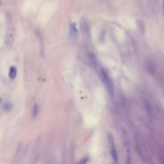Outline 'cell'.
<instances>
[{
  "mask_svg": "<svg viewBox=\"0 0 164 164\" xmlns=\"http://www.w3.org/2000/svg\"><path fill=\"white\" fill-rule=\"evenodd\" d=\"M12 108V105L11 103H7L5 104L4 109L6 111H9Z\"/></svg>",
  "mask_w": 164,
  "mask_h": 164,
  "instance_id": "10",
  "label": "cell"
},
{
  "mask_svg": "<svg viewBox=\"0 0 164 164\" xmlns=\"http://www.w3.org/2000/svg\"><path fill=\"white\" fill-rule=\"evenodd\" d=\"M16 69L13 66L11 67L9 73V76L11 79H14L16 77Z\"/></svg>",
  "mask_w": 164,
  "mask_h": 164,
  "instance_id": "7",
  "label": "cell"
},
{
  "mask_svg": "<svg viewBox=\"0 0 164 164\" xmlns=\"http://www.w3.org/2000/svg\"><path fill=\"white\" fill-rule=\"evenodd\" d=\"M137 25L140 34L142 35L144 34L145 32V25H144V23L142 21L138 20L137 22Z\"/></svg>",
  "mask_w": 164,
  "mask_h": 164,
  "instance_id": "6",
  "label": "cell"
},
{
  "mask_svg": "<svg viewBox=\"0 0 164 164\" xmlns=\"http://www.w3.org/2000/svg\"><path fill=\"white\" fill-rule=\"evenodd\" d=\"M127 163L128 164L130 163V161H131V153L130 150H127Z\"/></svg>",
  "mask_w": 164,
  "mask_h": 164,
  "instance_id": "9",
  "label": "cell"
},
{
  "mask_svg": "<svg viewBox=\"0 0 164 164\" xmlns=\"http://www.w3.org/2000/svg\"><path fill=\"white\" fill-rule=\"evenodd\" d=\"M70 34L72 37H76L78 35V30L75 23H72L70 26Z\"/></svg>",
  "mask_w": 164,
  "mask_h": 164,
  "instance_id": "5",
  "label": "cell"
},
{
  "mask_svg": "<svg viewBox=\"0 0 164 164\" xmlns=\"http://www.w3.org/2000/svg\"><path fill=\"white\" fill-rule=\"evenodd\" d=\"M88 57L89 59V61L93 69H96L97 66V63L96 60V58L94 54L92 53H88Z\"/></svg>",
  "mask_w": 164,
  "mask_h": 164,
  "instance_id": "4",
  "label": "cell"
},
{
  "mask_svg": "<svg viewBox=\"0 0 164 164\" xmlns=\"http://www.w3.org/2000/svg\"><path fill=\"white\" fill-rule=\"evenodd\" d=\"M101 73L103 78V81L105 83L106 86L107 87V90H108L109 94L112 97H113L114 96V87L113 83L111 80V79H110L108 75L105 70L102 69Z\"/></svg>",
  "mask_w": 164,
  "mask_h": 164,
  "instance_id": "1",
  "label": "cell"
},
{
  "mask_svg": "<svg viewBox=\"0 0 164 164\" xmlns=\"http://www.w3.org/2000/svg\"><path fill=\"white\" fill-rule=\"evenodd\" d=\"M108 140L110 146L111 147V156H112V158L113 159L114 162L116 163H117V161H118V157H117V155L116 153V148L115 146L113 138V136H112L111 134H108Z\"/></svg>",
  "mask_w": 164,
  "mask_h": 164,
  "instance_id": "2",
  "label": "cell"
},
{
  "mask_svg": "<svg viewBox=\"0 0 164 164\" xmlns=\"http://www.w3.org/2000/svg\"><path fill=\"white\" fill-rule=\"evenodd\" d=\"M39 112V107L38 106L37 104H35L34 107L33 108V116L34 117H36L37 116L38 113Z\"/></svg>",
  "mask_w": 164,
  "mask_h": 164,
  "instance_id": "8",
  "label": "cell"
},
{
  "mask_svg": "<svg viewBox=\"0 0 164 164\" xmlns=\"http://www.w3.org/2000/svg\"><path fill=\"white\" fill-rule=\"evenodd\" d=\"M35 33L37 36L39 38V40H40V44L41 46V54L42 55L43 54V52H44V47H43V36H42V33L39 29H36L35 30Z\"/></svg>",
  "mask_w": 164,
  "mask_h": 164,
  "instance_id": "3",
  "label": "cell"
},
{
  "mask_svg": "<svg viewBox=\"0 0 164 164\" xmlns=\"http://www.w3.org/2000/svg\"><path fill=\"white\" fill-rule=\"evenodd\" d=\"M88 160V157H85V158L83 159L82 160H81V161L80 162V163L85 164V163H86L87 162Z\"/></svg>",
  "mask_w": 164,
  "mask_h": 164,
  "instance_id": "11",
  "label": "cell"
},
{
  "mask_svg": "<svg viewBox=\"0 0 164 164\" xmlns=\"http://www.w3.org/2000/svg\"><path fill=\"white\" fill-rule=\"evenodd\" d=\"M0 5H1V2H0Z\"/></svg>",
  "mask_w": 164,
  "mask_h": 164,
  "instance_id": "12",
  "label": "cell"
}]
</instances>
